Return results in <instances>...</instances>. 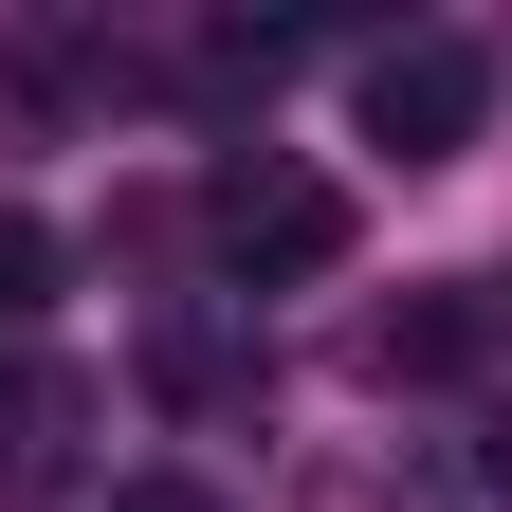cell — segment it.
Here are the masks:
<instances>
[{
  "label": "cell",
  "mask_w": 512,
  "mask_h": 512,
  "mask_svg": "<svg viewBox=\"0 0 512 512\" xmlns=\"http://www.w3.org/2000/svg\"><path fill=\"white\" fill-rule=\"evenodd\" d=\"M202 256H220V293H311L348 256V183L293 165V147H220L202 165Z\"/></svg>",
  "instance_id": "1"
},
{
  "label": "cell",
  "mask_w": 512,
  "mask_h": 512,
  "mask_svg": "<svg viewBox=\"0 0 512 512\" xmlns=\"http://www.w3.org/2000/svg\"><path fill=\"white\" fill-rule=\"evenodd\" d=\"M494 128V37H384L366 55V147L384 165H458Z\"/></svg>",
  "instance_id": "2"
},
{
  "label": "cell",
  "mask_w": 512,
  "mask_h": 512,
  "mask_svg": "<svg viewBox=\"0 0 512 512\" xmlns=\"http://www.w3.org/2000/svg\"><path fill=\"white\" fill-rule=\"evenodd\" d=\"M366 366H384V384L512 366V256H494V275H458V293H421V311H384V330H366Z\"/></svg>",
  "instance_id": "3"
},
{
  "label": "cell",
  "mask_w": 512,
  "mask_h": 512,
  "mask_svg": "<svg viewBox=\"0 0 512 512\" xmlns=\"http://www.w3.org/2000/svg\"><path fill=\"white\" fill-rule=\"evenodd\" d=\"M92 366H19V384H0V512H19V494H74V458H92Z\"/></svg>",
  "instance_id": "4"
},
{
  "label": "cell",
  "mask_w": 512,
  "mask_h": 512,
  "mask_svg": "<svg viewBox=\"0 0 512 512\" xmlns=\"http://www.w3.org/2000/svg\"><path fill=\"white\" fill-rule=\"evenodd\" d=\"M147 384H165L183 421H238V403H256V348L202 330V311H165V330H147Z\"/></svg>",
  "instance_id": "5"
},
{
  "label": "cell",
  "mask_w": 512,
  "mask_h": 512,
  "mask_svg": "<svg viewBox=\"0 0 512 512\" xmlns=\"http://www.w3.org/2000/svg\"><path fill=\"white\" fill-rule=\"evenodd\" d=\"M37 311H55V220L0 202V330H37Z\"/></svg>",
  "instance_id": "6"
},
{
  "label": "cell",
  "mask_w": 512,
  "mask_h": 512,
  "mask_svg": "<svg viewBox=\"0 0 512 512\" xmlns=\"http://www.w3.org/2000/svg\"><path fill=\"white\" fill-rule=\"evenodd\" d=\"M92 512H220V476H110Z\"/></svg>",
  "instance_id": "7"
},
{
  "label": "cell",
  "mask_w": 512,
  "mask_h": 512,
  "mask_svg": "<svg viewBox=\"0 0 512 512\" xmlns=\"http://www.w3.org/2000/svg\"><path fill=\"white\" fill-rule=\"evenodd\" d=\"M476 494H494V512H512V403H494V421H476Z\"/></svg>",
  "instance_id": "8"
}]
</instances>
